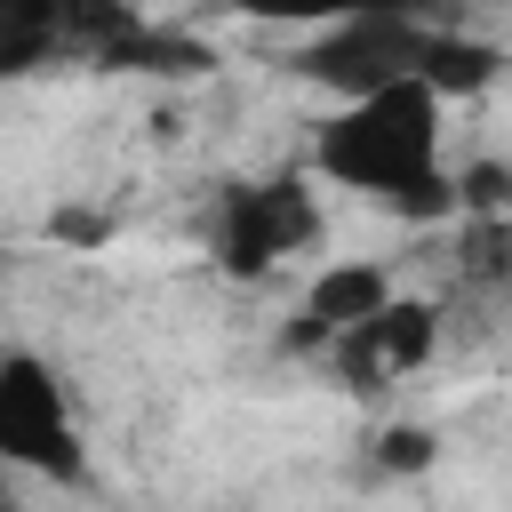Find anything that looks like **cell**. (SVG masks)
Returning <instances> with one entry per match:
<instances>
[{"mask_svg":"<svg viewBox=\"0 0 512 512\" xmlns=\"http://www.w3.org/2000/svg\"><path fill=\"white\" fill-rule=\"evenodd\" d=\"M440 104L448 96L424 72L344 96L312 128V168L328 184L376 200L400 224H440V216H456V168L440 160Z\"/></svg>","mask_w":512,"mask_h":512,"instance_id":"1","label":"cell"},{"mask_svg":"<svg viewBox=\"0 0 512 512\" xmlns=\"http://www.w3.org/2000/svg\"><path fill=\"white\" fill-rule=\"evenodd\" d=\"M208 240H216V264H224L232 280H256V272H272L280 256H304V248L320 240V192H312V176H304V168H280V176L224 184Z\"/></svg>","mask_w":512,"mask_h":512,"instance_id":"3","label":"cell"},{"mask_svg":"<svg viewBox=\"0 0 512 512\" xmlns=\"http://www.w3.org/2000/svg\"><path fill=\"white\" fill-rule=\"evenodd\" d=\"M440 344V304L432 296H384L376 312H360L352 328L328 336V368L344 376V392H384L400 376H416Z\"/></svg>","mask_w":512,"mask_h":512,"instance_id":"6","label":"cell"},{"mask_svg":"<svg viewBox=\"0 0 512 512\" xmlns=\"http://www.w3.org/2000/svg\"><path fill=\"white\" fill-rule=\"evenodd\" d=\"M376 448H384V464H392V472H416V464L432 456V440H424V432H384Z\"/></svg>","mask_w":512,"mask_h":512,"instance_id":"12","label":"cell"},{"mask_svg":"<svg viewBox=\"0 0 512 512\" xmlns=\"http://www.w3.org/2000/svg\"><path fill=\"white\" fill-rule=\"evenodd\" d=\"M392 296V272L376 264V256H344V264H320V280L304 288V312H296V328H288V344L304 352V344H328L336 328H352L360 312H376Z\"/></svg>","mask_w":512,"mask_h":512,"instance_id":"7","label":"cell"},{"mask_svg":"<svg viewBox=\"0 0 512 512\" xmlns=\"http://www.w3.org/2000/svg\"><path fill=\"white\" fill-rule=\"evenodd\" d=\"M0 464H24L40 480H80L88 464L64 376L40 352H0Z\"/></svg>","mask_w":512,"mask_h":512,"instance_id":"5","label":"cell"},{"mask_svg":"<svg viewBox=\"0 0 512 512\" xmlns=\"http://www.w3.org/2000/svg\"><path fill=\"white\" fill-rule=\"evenodd\" d=\"M456 272L480 296H512V208H472V224L456 232Z\"/></svg>","mask_w":512,"mask_h":512,"instance_id":"8","label":"cell"},{"mask_svg":"<svg viewBox=\"0 0 512 512\" xmlns=\"http://www.w3.org/2000/svg\"><path fill=\"white\" fill-rule=\"evenodd\" d=\"M424 48H432V24L416 8H368V16H344V24H320L312 48L296 56L304 80L336 88V96H368L384 80H408L424 72Z\"/></svg>","mask_w":512,"mask_h":512,"instance_id":"4","label":"cell"},{"mask_svg":"<svg viewBox=\"0 0 512 512\" xmlns=\"http://www.w3.org/2000/svg\"><path fill=\"white\" fill-rule=\"evenodd\" d=\"M192 64L200 48H168L144 32L128 0H0V80H32L56 64Z\"/></svg>","mask_w":512,"mask_h":512,"instance_id":"2","label":"cell"},{"mask_svg":"<svg viewBox=\"0 0 512 512\" xmlns=\"http://www.w3.org/2000/svg\"><path fill=\"white\" fill-rule=\"evenodd\" d=\"M456 208H512V168H504V160L456 168Z\"/></svg>","mask_w":512,"mask_h":512,"instance_id":"11","label":"cell"},{"mask_svg":"<svg viewBox=\"0 0 512 512\" xmlns=\"http://www.w3.org/2000/svg\"><path fill=\"white\" fill-rule=\"evenodd\" d=\"M240 16L256 24H344V16H368V8H424V0H232Z\"/></svg>","mask_w":512,"mask_h":512,"instance_id":"10","label":"cell"},{"mask_svg":"<svg viewBox=\"0 0 512 512\" xmlns=\"http://www.w3.org/2000/svg\"><path fill=\"white\" fill-rule=\"evenodd\" d=\"M496 72H504V48H488L472 32H432V48H424V80L440 96H480Z\"/></svg>","mask_w":512,"mask_h":512,"instance_id":"9","label":"cell"}]
</instances>
